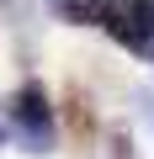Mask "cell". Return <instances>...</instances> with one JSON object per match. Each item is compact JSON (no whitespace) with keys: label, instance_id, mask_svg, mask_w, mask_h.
Returning <instances> with one entry per match:
<instances>
[{"label":"cell","instance_id":"1","mask_svg":"<svg viewBox=\"0 0 154 159\" xmlns=\"http://www.w3.org/2000/svg\"><path fill=\"white\" fill-rule=\"evenodd\" d=\"M11 133L27 143V154H53V106L37 80H27L11 96Z\"/></svg>","mask_w":154,"mask_h":159},{"label":"cell","instance_id":"2","mask_svg":"<svg viewBox=\"0 0 154 159\" xmlns=\"http://www.w3.org/2000/svg\"><path fill=\"white\" fill-rule=\"evenodd\" d=\"M106 32H112L128 53H138V58L154 64V0H133L128 11H112Z\"/></svg>","mask_w":154,"mask_h":159},{"label":"cell","instance_id":"3","mask_svg":"<svg viewBox=\"0 0 154 159\" xmlns=\"http://www.w3.org/2000/svg\"><path fill=\"white\" fill-rule=\"evenodd\" d=\"M53 6V16L58 21H69V27H106L112 21V0H48Z\"/></svg>","mask_w":154,"mask_h":159},{"label":"cell","instance_id":"4","mask_svg":"<svg viewBox=\"0 0 154 159\" xmlns=\"http://www.w3.org/2000/svg\"><path fill=\"white\" fill-rule=\"evenodd\" d=\"M69 127H74V138H80V143L91 138V106H85L80 96H69Z\"/></svg>","mask_w":154,"mask_h":159},{"label":"cell","instance_id":"5","mask_svg":"<svg viewBox=\"0 0 154 159\" xmlns=\"http://www.w3.org/2000/svg\"><path fill=\"white\" fill-rule=\"evenodd\" d=\"M106 154H112V159H138V154H133V138H128V127H112V138H106Z\"/></svg>","mask_w":154,"mask_h":159},{"label":"cell","instance_id":"6","mask_svg":"<svg viewBox=\"0 0 154 159\" xmlns=\"http://www.w3.org/2000/svg\"><path fill=\"white\" fill-rule=\"evenodd\" d=\"M0 143H6V122H0Z\"/></svg>","mask_w":154,"mask_h":159}]
</instances>
